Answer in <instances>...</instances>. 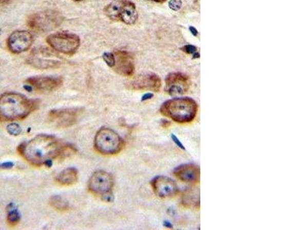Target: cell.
Instances as JSON below:
<instances>
[{
	"label": "cell",
	"mask_w": 307,
	"mask_h": 230,
	"mask_svg": "<svg viewBox=\"0 0 307 230\" xmlns=\"http://www.w3.org/2000/svg\"><path fill=\"white\" fill-rule=\"evenodd\" d=\"M18 152L31 165L41 167L57 158H67L75 153L76 150L52 135H40L20 144Z\"/></svg>",
	"instance_id": "cell-1"
},
{
	"label": "cell",
	"mask_w": 307,
	"mask_h": 230,
	"mask_svg": "<svg viewBox=\"0 0 307 230\" xmlns=\"http://www.w3.org/2000/svg\"><path fill=\"white\" fill-rule=\"evenodd\" d=\"M40 102L23 94L6 92L0 95V122L24 119L38 108Z\"/></svg>",
	"instance_id": "cell-2"
},
{
	"label": "cell",
	"mask_w": 307,
	"mask_h": 230,
	"mask_svg": "<svg viewBox=\"0 0 307 230\" xmlns=\"http://www.w3.org/2000/svg\"><path fill=\"white\" fill-rule=\"evenodd\" d=\"M160 112L179 124L193 121L198 113V104L190 98H176L167 101L161 107Z\"/></svg>",
	"instance_id": "cell-3"
},
{
	"label": "cell",
	"mask_w": 307,
	"mask_h": 230,
	"mask_svg": "<svg viewBox=\"0 0 307 230\" xmlns=\"http://www.w3.org/2000/svg\"><path fill=\"white\" fill-rule=\"evenodd\" d=\"M96 151L103 155H117L124 147V141L119 133L103 127L96 133L94 141Z\"/></svg>",
	"instance_id": "cell-4"
},
{
	"label": "cell",
	"mask_w": 307,
	"mask_h": 230,
	"mask_svg": "<svg viewBox=\"0 0 307 230\" xmlns=\"http://www.w3.org/2000/svg\"><path fill=\"white\" fill-rule=\"evenodd\" d=\"M64 17L55 10H45L32 14L28 18L27 25L36 32H47L61 26Z\"/></svg>",
	"instance_id": "cell-5"
},
{
	"label": "cell",
	"mask_w": 307,
	"mask_h": 230,
	"mask_svg": "<svg viewBox=\"0 0 307 230\" xmlns=\"http://www.w3.org/2000/svg\"><path fill=\"white\" fill-rule=\"evenodd\" d=\"M46 42L54 50L67 55L76 53L81 43L77 35L64 32L51 34L46 39Z\"/></svg>",
	"instance_id": "cell-6"
},
{
	"label": "cell",
	"mask_w": 307,
	"mask_h": 230,
	"mask_svg": "<svg viewBox=\"0 0 307 230\" xmlns=\"http://www.w3.org/2000/svg\"><path fill=\"white\" fill-rule=\"evenodd\" d=\"M88 186L90 192L94 195H106L112 190L114 178L109 172L98 170L90 177Z\"/></svg>",
	"instance_id": "cell-7"
},
{
	"label": "cell",
	"mask_w": 307,
	"mask_h": 230,
	"mask_svg": "<svg viewBox=\"0 0 307 230\" xmlns=\"http://www.w3.org/2000/svg\"><path fill=\"white\" fill-rule=\"evenodd\" d=\"M161 86V79L154 73L142 74L130 79L126 87L134 91H151L158 92Z\"/></svg>",
	"instance_id": "cell-8"
},
{
	"label": "cell",
	"mask_w": 307,
	"mask_h": 230,
	"mask_svg": "<svg viewBox=\"0 0 307 230\" xmlns=\"http://www.w3.org/2000/svg\"><path fill=\"white\" fill-rule=\"evenodd\" d=\"M80 114L78 108L52 110L48 114V121L54 127L58 128H66L76 123Z\"/></svg>",
	"instance_id": "cell-9"
},
{
	"label": "cell",
	"mask_w": 307,
	"mask_h": 230,
	"mask_svg": "<svg viewBox=\"0 0 307 230\" xmlns=\"http://www.w3.org/2000/svg\"><path fill=\"white\" fill-rule=\"evenodd\" d=\"M32 43L33 37L29 31L17 30L9 35L6 45L9 52L13 54H20L29 50Z\"/></svg>",
	"instance_id": "cell-10"
},
{
	"label": "cell",
	"mask_w": 307,
	"mask_h": 230,
	"mask_svg": "<svg viewBox=\"0 0 307 230\" xmlns=\"http://www.w3.org/2000/svg\"><path fill=\"white\" fill-rule=\"evenodd\" d=\"M190 86L188 76L181 72L170 73L166 78L164 91L170 95H179L185 94Z\"/></svg>",
	"instance_id": "cell-11"
},
{
	"label": "cell",
	"mask_w": 307,
	"mask_h": 230,
	"mask_svg": "<svg viewBox=\"0 0 307 230\" xmlns=\"http://www.w3.org/2000/svg\"><path fill=\"white\" fill-rule=\"evenodd\" d=\"M151 183L154 192L160 198H172L176 197L179 193V188L177 183L167 177L160 176L155 177Z\"/></svg>",
	"instance_id": "cell-12"
},
{
	"label": "cell",
	"mask_w": 307,
	"mask_h": 230,
	"mask_svg": "<svg viewBox=\"0 0 307 230\" xmlns=\"http://www.w3.org/2000/svg\"><path fill=\"white\" fill-rule=\"evenodd\" d=\"M26 82L39 92H52L61 88L63 85V79L50 76H35L29 78L26 80Z\"/></svg>",
	"instance_id": "cell-13"
},
{
	"label": "cell",
	"mask_w": 307,
	"mask_h": 230,
	"mask_svg": "<svg viewBox=\"0 0 307 230\" xmlns=\"http://www.w3.org/2000/svg\"><path fill=\"white\" fill-rule=\"evenodd\" d=\"M114 65L113 69L120 75L129 77L134 74L135 62L132 55L126 51L114 52Z\"/></svg>",
	"instance_id": "cell-14"
},
{
	"label": "cell",
	"mask_w": 307,
	"mask_h": 230,
	"mask_svg": "<svg viewBox=\"0 0 307 230\" xmlns=\"http://www.w3.org/2000/svg\"><path fill=\"white\" fill-rule=\"evenodd\" d=\"M175 177L184 183H198L201 178L200 168L195 164H184L175 169Z\"/></svg>",
	"instance_id": "cell-15"
},
{
	"label": "cell",
	"mask_w": 307,
	"mask_h": 230,
	"mask_svg": "<svg viewBox=\"0 0 307 230\" xmlns=\"http://www.w3.org/2000/svg\"><path fill=\"white\" fill-rule=\"evenodd\" d=\"M138 18L139 13L135 3L130 0H123L119 21L122 22L126 25H133L137 22Z\"/></svg>",
	"instance_id": "cell-16"
},
{
	"label": "cell",
	"mask_w": 307,
	"mask_h": 230,
	"mask_svg": "<svg viewBox=\"0 0 307 230\" xmlns=\"http://www.w3.org/2000/svg\"><path fill=\"white\" fill-rule=\"evenodd\" d=\"M27 63L34 68L39 69H50V68H56L61 65V62L55 59H46V57H40L37 55H31L26 60Z\"/></svg>",
	"instance_id": "cell-17"
},
{
	"label": "cell",
	"mask_w": 307,
	"mask_h": 230,
	"mask_svg": "<svg viewBox=\"0 0 307 230\" xmlns=\"http://www.w3.org/2000/svg\"><path fill=\"white\" fill-rule=\"evenodd\" d=\"M182 204L188 209H198L200 206V191L196 187L187 188L182 197Z\"/></svg>",
	"instance_id": "cell-18"
},
{
	"label": "cell",
	"mask_w": 307,
	"mask_h": 230,
	"mask_svg": "<svg viewBox=\"0 0 307 230\" xmlns=\"http://www.w3.org/2000/svg\"><path fill=\"white\" fill-rule=\"evenodd\" d=\"M79 174L76 169L67 168L63 170L55 177V181L62 186H71L75 184L78 181Z\"/></svg>",
	"instance_id": "cell-19"
},
{
	"label": "cell",
	"mask_w": 307,
	"mask_h": 230,
	"mask_svg": "<svg viewBox=\"0 0 307 230\" xmlns=\"http://www.w3.org/2000/svg\"><path fill=\"white\" fill-rule=\"evenodd\" d=\"M123 0H114L105 6L104 12L108 18L114 22L119 21V14L122 9Z\"/></svg>",
	"instance_id": "cell-20"
},
{
	"label": "cell",
	"mask_w": 307,
	"mask_h": 230,
	"mask_svg": "<svg viewBox=\"0 0 307 230\" xmlns=\"http://www.w3.org/2000/svg\"><path fill=\"white\" fill-rule=\"evenodd\" d=\"M49 204L53 209L60 212H66L69 208L68 202L60 196H52L49 200Z\"/></svg>",
	"instance_id": "cell-21"
},
{
	"label": "cell",
	"mask_w": 307,
	"mask_h": 230,
	"mask_svg": "<svg viewBox=\"0 0 307 230\" xmlns=\"http://www.w3.org/2000/svg\"><path fill=\"white\" fill-rule=\"evenodd\" d=\"M13 205L11 204L8 209L7 221L10 226H15L18 224L20 220V216L15 208L12 207Z\"/></svg>",
	"instance_id": "cell-22"
},
{
	"label": "cell",
	"mask_w": 307,
	"mask_h": 230,
	"mask_svg": "<svg viewBox=\"0 0 307 230\" xmlns=\"http://www.w3.org/2000/svg\"><path fill=\"white\" fill-rule=\"evenodd\" d=\"M7 131L9 135H12V136H17L21 133V127L18 124L12 123L7 126Z\"/></svg>",
	"instance_id": "cell-23"
},
{
	"label": "cell",
	"mask_w": 307,
	"mask_h": 230,
	"mask_svg": "<svg viewBox=\"0 0 307 230\" xmlns=\"http://www.w3.org/2000/svg\"><path fill=\"white\" fill-rule=\"evenodd\" d=\"M102 57H103L105 63H106L110 68H113V66H114V53H111V52H105V53H104V55H102Z\"/></svg>",
	"instance_id": "cell-24"
},
{
	"label": "cell",
	"mask_w": 307,
	"mask_h": 230,
	"mask_svg": "<svg viewBox=\"0 0 307 230\" xmlns=\"http://www.w3.org/2000/svg\"><path fill=\"white\" fill-rule=\"evenodd\" d=\"M169 6L173 10H179L182 6V2H181V0H170L169 2Z\"/></svg>",
	"instance_id": "cell-25"
},
{
	"label": "cell",
	"mask_w": 307,
	"mask_h": 230,
	"mask_svg": "<svg viewBox=\"0 0 307 230\" xmlns=\"http://www.w3.org/2000/svg\"><path fill=\"white\" fill-rule=\"evenodd\" d=\"M182 50L187 54H194L195 52H197V48L195 46L187 45V46L182 48Z\"/></svg>",
	"instance_id": "cell-26"
},
{
	"label": "cell",
	"mask_w": 307,
	"mask_h": 230,
	"mask_svg": "<svg viewBox=\"0 0 307 230\" xmlns=\"http://www.w3.org/2000/svg\"><path fill=\"white\" fill-rule=\"evenodd\" d=\"M172 138H173V140L174 141H175V142L176 143V144H178V145L179 146V147H181L182 149H184V147H183L182 144H181V143H180V141H178V139H177V138L175 136V135H172Z\"/></svg>",
	"instance_id": "cell-27"
},
{
	"label": "cell",
	"mask_w": 307,
	"mask_h": 230,
	"mask_svg": "<svg viewBox=\"0 0 307 230\" xmlns=\"http://www.w3.org/2000/svg\"><path fill=\"white\" fill-rule=\"evenodd\" d=\"M11 1L12 0H0V6L9 4V3H11Z\"/></svg>",
	"instance_id": "cell-28"
},
{
	"label": "cell",
	"mask_w": 307,
	"mask_h": 230,
	"mask_svg": "<svg viewBox=\"0 0 307 230\" xmlns=\"http://www.w3.org/2000/svg\"><path fill=\"white\" fill-rule=\"evenodd\" d=\"M190 32H191L192 33H193L194 35H195V36H196V35H198V32H197L196 29H195V28L194 27H190Z\"/></svg>",
	"instance_id": "cell-29"
},
{
	"label": "cell",
	"mask_w": 307,
	"mask_h": 230,
	"mask_svg": "<svg viewBox=\"0 0 307 230\" xmlns=\"http://www.w3.org/2000/svg\"><path fill=\"white\" fill-rule=\"evenodd\" d=\"M149 1L155 2V3H164L166 0H149Z\"/></svg>",
	"instance_id": "cell-30"
},
{
	"label": "cell",
	"mask_w": 307,
	"mask_h": 230,
	"mask_svg": "<svg viewBox=\"0 0 307 230\" xmlns=\"http://www.w3.org/2000/svg\"><path fill=\"white\" fill-rule=\"evenodd\" d=\"M10 164L9 163H6V164H3V167H9Z\"/></svg>",
	"instance_id": "cell-31"
},
{
	"label": "cell",
	"mask_w": 307,
	"mask_h": 230,
	"mask_svg": "<svg viewBox=\"0 0 307 230\" xmlns=\"http://www.w3.org/2000/svg\"><path fill=\"white\" fill-rule=\"evenodd\" d=\"M72 1H75V2H81V1H83V0H72Z\"/></svg>",
	"instance_id": "cell-32"
}]
</instances>
